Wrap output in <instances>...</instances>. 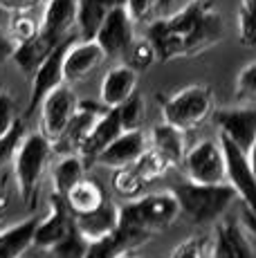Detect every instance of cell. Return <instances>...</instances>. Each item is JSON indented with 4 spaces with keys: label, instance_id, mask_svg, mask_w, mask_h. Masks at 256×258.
Returning <instances> with one entry per match:
<instances>
[{
    "label": "cell",
    "instance_id": "13",
    "mask_svg": "<svg viewBox=\"0 0 256 258\" xmlns=\"http://www.w3.org/2000/svg\"><path fill=\"white\" fill-rule=\"evenodd\" d=\"M72 41H63L61 45H56L43 58V63L36 68V72L32 74V97H29L27 115L38 112L43 99L47 97L52 90H56L61 83H66V74H63V58H66V49Z\"/></svg>",
    "mask_w": 256,
    "mask_h": 258
},
{
    "label": "cell",
    "instance_id": "33",
    "mask_svg": "<svg viewBox=\"0 0 256 258\" xmlns=\"http://www.w3.org/2000/svg\"><path fill=\"white\" fill-rule=\"evenodd\" d=\"M169 258H207V238L189 236L169 254Z\"/></svg>",
    "mask_w": 256,
    "mask_h": 258
},
{
    "label": "cell",
    "instance_id": "18",
    "mask_svg": "<svg viewBox=\"0 0 256 258\" xmlns=\"http://www.w3.org/2000/svg\"><path fill=\"white\" fill-rule=\"evenodd\" d=\"M72 27H77V0H45L41 16V36L56 47L68 41Z\"/></svg>",
    "mask_w": 256,
    "mask_h": 258
},
{
    "label": "cell",
    "instance_id": "7",
    "mask_svg": "<svg viewBox=\"0 0 256 258\" xmlns=\"http://www.w3.org/2000/svg\"><path fill=\"white\" fill-rule=\"evenodd\" d=\"M182 168L189 182L196 184H225L227 182V166L220 142L203 140L186 151Z\"/></svg>",
    "mask_w": 256,
    "mask_h": 258
},
{
    "label": "cell",
    "instance_id": "43",
    "mask_svg": "<svg viewBox=\"0 0 256 258\" xmlns=\"http://www.w3.org/2000/svg\"><path fill=\"white\" fill-rule=\"evenodd\" d=\"M186 3H191V0H186Z\"/></svg>",
    "mask_w": 256,
    "mask_h": 258
},
{
    "label": "cell",
    "instance_id": "23",
    "mask_svg": "<svg viewBox=\"0 0 256 258\" xmlns=\"http://www.w3.org/2000/svg\"><path fill=\"white\" fill-rule=\"evenodd\" d=\"M38 216H29L25 220L3 229L0 234V258H23V254L34 247Z\"/></svg>",
    "mask_w": 256,
    "mask_h": 258
},
{
    "label": "cell",
    "instance_id": "3",
    "mask_svg": "<svg viewBox=\"0 0 256 258\" xmlns=\"http://www.w3.org/2000/svg\"><path fill=\"white\" fill-rule=\"evenodd\" d=\"M180 213V202L173 191L142 193L119 207V222L144 231L146 236H155L169 229Z\"/></svg>",
    "mask_w": 256,
    "mask_h": 258
},
{
    "label": "cell",
    "instance_id": "29",
    "mask_svg": "<svg viewBox=\"0 0 256 258\" xmlns=\"http://www.w3.org/2000/svg\"><path fill=\"white\" fill-rule=\"evenodd\" d=\"M238 38L243 45L256 47V0H240Z\"/></svg>",
    "mask_w": 256,
    "mask_h": 258
},
{
    "label": "cell",
    "instance_id": "1",
    "mask_svg": "<svg viewBox=\"0 0 256 258\" xmlns=\"http://www.w3.org/2000/svg\"><path fill=\"white\" fill-rule=\"evenodd\" d=\"M146 36L157 49V61L182 56H198L214 47L223 36V21L214 5L207 0H191L169 18L149 25Z\"/></svg>",
    "mask_w": 256,
    "mask_h": 258
},
{
    "label": "cell",
    "instance_id": "4",
    "mask_svg": "<svg viewBox=\"0 0 256 258\" xmlns=\"http://www.w3.org/2000/svg\"><path fill=\"white\" fill-rule=\"evenodd\" d=\"M52 155V142L41 131L25 133V137H23L21 146L16 151V157H14V177H16L18 196L27 207L36 205L38 186L43 182V173L50 164Z\"/></svg>",
    "mask_w": 256,
    "mask_h": 258
},
{
    "label": "cell",
    "instance_id": "31",
    "mask_svg": "<svg viewBox=\"0 0 256 258\" xmlns=\"http://www.w3.org/2000/svg\"><path fill=\"white\" fill-rule=\"evenodd\" d=\"M9 34L12 38L18 43H25V41H32L41 34V21L32 16L29 12H23V14H14L12 16V25H9Z\"/></svg>",
    "mask_w": 256,
    "mask_h": 258
},
{
    "label": "cell",
    "instance_id": "34",
    "mask_svg": "<svg viewBox=\"0 0 256 258\" xmlns=\"http://www.w3.org/2000/svg\"><path fill=\"white\" fill-rule=\"evenodd\" d=\"M21 121L18 119V112H16V101L9 92L0 90V137L7 135L16 123Z\"/></svg>",
    "mask_w": 256,
    "mask_h": 258
},
{
    "label": "cell",
    "instance_id": "36",
    "mask_svg": "<svg viewBox=\"0 0 256 258\" xmlns=\"http://www.w3.org/2000/svg\"><path fill=\"white\" fill-rule=\"evenodd\" d=\"M38 3L41 0H0V7L12 14H23V12H32Z\"/></svg>",
    "mask_w": 256,
    "mask_h": 258
},
{
    "label": "cell",
    "instance_id": "25",
    "mask_svg": "<svg viewBox=\"0 0 256 258\" xmlns=\"http://www.w3.org/2000/svg\"><path fill=\"white\" fill-rule=\"evenodd\" d=\"M103 200H106V193H103L101 184L95 180H88V177H83L79 184H75L66 193V202L75 216H83V213L95 211Z\"/></svg>",
    "mask_w": 256,
    "mask_h": 258
},
{
    "label": "cell",
    "instance_id": "28",
    "mask_svg": "<svg viewBox=\"0 0 256 258\" xmlns=\"http://www.w3.org/2000/svg\"><path fill=\"white\" fill-rule=\"evenodd\" d=\"M121 58H124V63H128L133 70L142 72L157 61V49L149 36H142V38L135 36V41L131 43V47L126 49V54Z\"/></svg>",
    "mask_w": 256,
    "mask_h": 258
},
{
    "label": "cell",
    "instance_id": "12",
    "mask_svg": "<svg viewBox=\"0 0 256 258\" xmlns=\"http://www.w3.org/2000/svg\"><path fill=\"white\" fill-rule=\"evenodd\" d=\"M214 123L220 135L231 140L238 148L249 153L252 144L256 142V106L245 103L238 108H223L211 112Z\"/></svg>",
    "mask_w": 256,
    "mask_h": 258
},
{
    "label": "cell",
    "instance_id": "10",
    "mask_svg": "<svg viewBox=\"0 0 256 258\" xmlns=\"http://www.w3.org/2000/svg\"><path fill=\"white\" fill-rule=\"evenodd\" d=\"M211 258H256L254 240L236 218L225 213L214 225Z\"/></svg>",
    "mask_w": 256,
    "mask_h": 258
},
{
    "label": "cell",
    "instance_id": "22",
    "mask_svg": "<svg viewBox=\"0 0 256 258\" xmlns=\"http://www.w3.org/2000/svg\"><path fill=\"white\" fill-rule=\"evenodd\" d=\"M126 5V0H77V27L81 38H95L112 9Z\"/></svg>",
    "mask_w": 256,
    "mask_h": 258
},
{
    "label": "cell",
    "instance_id": "2",
    "mask_svg": "<svg viewBox=\"0 0 256 258\" xmlns=\"http://www.w3.org/2000/svg\"><path fill=\"white\" fill-rule=\"evenodd\" d=\"M171 191L180 202V211L189 218L194 225H216L229 207L238 200V193L229 182L225 184H196V182H182Z\"/></svg>",
    "mask_w": 256,
    "mask_h": 258
},
{
    "label": "cell",
    "instance_id": "21",
    "mask_svg": "<svg viewBox=\"0 0 256 258\" xmlns=\"http://www.w3.org/2000/svg\"><path fill=\"white\" fill-rule=\"evenodd\" d=\"M75 222L83 236L88 240H99V238L112 234L119 227V207L106 198L95 211L83 213V216H75Z\"/></svg>",
    "mask_w": 256,
    "mask_h": 258
},
{
    "label": "cell",
    "instance_id": "6",
    "mask_svg": "<svg viewBox=\"0 0 256 258\" xmlns=\"http://www.w3.org/2000/svg\"><path fill=\"white\" fill-rule=\"evenodd\" d=\"M171 171L169 162L155 153L153 148L140 155L133 164H128L124 168H117L115 175H112V191L121 198H137L146 191L155 180L164 177Z\"/></svg>",
    "mask_w": 256,
    "mask_h": 258
},
{
    "label": "cell",
    "instance_id": "40",
    "mask_svg": "<svg viewBox=\"0 0 256 258\" xmlns=\"http://www.w3.org/2000/svg\"><path fill=\"white\" fill-rule=\"evenodd\" d=\"M178 3V0H160V7H169V5Z\"/></svg>",
    "mask_w": 256,
    "mask_h": 258
},
{
    "label": "cell",
    "instance_id": "14",
    "mask_svg": "<svg viewBox=\"0 0 256 258\" xmlns=\"http://www.w3.org/2000/svg\"><path fill=\"white\" fill-rule=\"evenodd\" d=\"M95 41L106 52V58L124 56L126 49L131 47V43L135 41V21L131 18V14H128L124 5L108 14V18L103 21L99 32H97Z\"/></svg>",
    "mask_w": 256,
    "mask_h": 258
},
{
    "label": "cell",
    "instance_id": "19",
    "mask_svg": "<svg viewBox=\"0 0 256 258\" xmlns=\"http://www.w3.org/2000/svg\"><path fill=\"white\" fill-rule=\"evenodd\" d=\"M137 81H140V72L133 70L128 63L112 66L101 79L99 101L108 108L121 106L137 92Z\"/></svg>",
    "mask_w": 256,
    "mask_h": 258
},
{
    "label": "cell",
    "instance_id": "26",
    "mask_svg": "<svg viewBox=\"0 0 256 258\" xmlns=\"http://www.w3.org/2000/svg\"><path fill=\"white\" fill-rule=\"evenodd\" d=\"M52 49H54V45H50V43L38 34V36L32 38V41L18 43L16 49H14L12 58H14V63L21 68L23 74H34L36 72V68L43 63V58H45Z\"/></svg>",
    "mask_w": 256,
    "mask_h": 258
},
{
    "label": "cell",
    "instance_id": "15",
    "mask_svg": "<svg viewBox=\"0 0 256 258\" xmlns=\"http://www.w3.org/2000/svg\"><path fill=\"white\" fill-rule=\"evenodd\" d=\"M151 148V140L142 128H135V131H126L117 137L115 142H110L106 148L95 157V162L99 166H106V168H124L128 164L137 160L140 155H144L146 151Z\"/></svg>",
    "mask_w": 256,
    "mask_h": 258
},
{
    "label": "cell",
    "instance_id": "32",
    "mask_svg": "<svg viewBox=\"0 0 256 258\" xmlns=\"http://www.w3.org/2000/svg\"><path fill=\"white\" fill-rule=\"evenodd\" d=\"M23 137H25V126H23V121H18L7 135L0 137V168L7 166L9 162H14Z\"/></svg>",
    "mask_w": 256,
    "mask_h": 258
},
{
    "label": "cell",
    "instance_id": "35",
    "mask_svg": "<svg viewBox=\"0 0 256 258\" xmlns=\"http://www.w3.org/2000/svg\"><path fill=\"white\" fill-rule=\"evenodd\" d=\"M124 7L128 9L133 21L142 23L151 16V12H153L155 7H160V0H126Z\"/></svg>",
    "mask_w": 256,
    "mask_h": 258
},
{
    "label": "cell",
    "instance_id": "41",
    "mask_svg": "<svg viewBox=\"0 0 256 258\" xmlns=\"http://www.w3.org/2000/svg\"><path fill=\"white\" fill-rule=\"evenodd\" d=\"M121 258H135V256H131V254H126V256H121Z\"/></svg>",
    "mask_w": 256,
    "mask_h": 258
},
{
    "label": "cell",
    "instance_id": "17",
    "mask_svg": "<svg viewBox=\"0 0 256 258\" xmlns=\"http://www.w3.org/2000/svg\"><path fill=\"white\" fill-rule=\"evenodd\" d=\"M106 61V52L95 38H81V41H72L66 49V58H63V74H66V83H79L95 72L101 63Z\"/></svg>",
    "mask_w": 256,
    "mask_h": 258
},
{
    "label": "cell",
    "instance_id": "39",
    "mask_svg": "<svg viewBox=\"0 0 256 258\" xmlns=\"http://www.w3.org/2000/svg\"><path fill=\"white\" fill-rule=\"evenodd\" d=\"M249 162H252V166H254V173H256V142L252 144V148H249Z\"/></svg>",
    "mask_w": 256,
    "mask_h": 258
},
{
    "label": "cell",
    "instance_id": "37",
    "mask_svg": "<svg viewBox=\"0 0 256 258\" xmlns=\"http://www.w3.org/2000/svg\"><path fill=\"white\" fill-rule=\"evenodd\" d=\"M14 49H16V41L12 38V34H7V32L0 29V63H5L7 58H12Z\"/></svg>",
    "mask_w": 256,
    "mask_h": 258
},
{
    "label": "cell",
    "instance_id": "9",
    "mask_svg": "<svg viewBox=\"0 0 256 258\" xmlns=\"http://www.w3.org/2000/svg\"><path fill=\"white\" fill-rule=\"evenodd\" d=\"M218 142L225 153L227 182L238 193V200H243V205L252 213H256V173H254L252 162H249V155L243 148L236 146L231 140H227L225 135H220Z\"/></svg>",
    "mask_w": 256,
    "mask_h": 258
},
{
    "label": "cell",
    "instance_id": "11",
    "mask_svg": "<svg viewBox=\"0 0 256 258\" xmlns=\"http://www.w3.org/2000/svg\"><path fill=\"white\" fill-rule=\"evenodd\" d=\"M106 110H108V106H103L101 101H92V99L79 101V108H77L75 117L70 119V123H68L66 133L52 144L54 153L66 155V153H79L81 151V146L86 144L88 137H90L92 128L97 126L99 117Z\"/></svg>",
    "mask_w": 256,
    "mask_h": 258
},
{
    "label": "cell",
    "instance_id": "42",
    "mask_svg": "<svg viewBox=\"0 0 256 258\" xmlns=\"http://www.w3.org/2000/svg\"><path fill=\"white\" fill-rule=\"evenodd\" d=\"M0 234H3V225H0Z\"/></svg>",
    "mask_w": 256,
    "mask_h": 258
},
{
    "label": "cell",
    "instance_id": "24",
    "mask_svg": "<svg viewBox=\"0 0 256 258\" xmlns=\"http://www.w3.org/2000/svg\"><path fill=\"white\" fill-rule=\"evenodd\" d=\"M86 168H88V160L81 153H66V155H61L56 160V164L52 166L54 193L66 198V193L86 177Z\"/></svg>",
    "mask_w": 256,
    "mask_h": 258
},
{
    "label": "cell",
    "instance_id": "8",
    "mask_svg": "<svg viewBox=\"0 0 256 258\" xmlns=\"http://www.w3.org/2000/svg\"><path fill=\"white\" fill-rule=\"evenodd\" d=\"M79 108V99L70 83H61L56 90H52L43 99L41 108H38V117H41V126L38 131L47 137L52 144L66 133L70 119L75 117Z\"/></svg>",
    "mask_w": 256,
    "mask_h": 258
},
{
    "label": "cell",
    "instance_id": "27",
    "mask_svg": "<svg viewBox=\"0 0 256 258\" xmlns=\"http://www.w3.org/2000/svg\"><path fill=\"white\" fill-rule=\"evenodd\" d=\"M88 249H90V240L79 231L77 222L72 225V229L68 231L61 240L50 249V254L54 258H86Z\"/></svg>",
    "mask_w": 256,
    "mask_h": 258
},
{
    "label": "cell",
    "instance_id": "38",
    "mask_svg": "<svg viewBox=\"0 0 256 258\" xmlns=\"http://www.w3.org/2000/svg\"><path fill=\"white\" fill-rule=\"evenodd\" d=\"M7 202H9V196H7V191H5V182L0 180V216L7 209Z\"/></svg>",
    "mask_w": 256,
    "mask_h": 258
},
{
    "label": "cell",
    "instance_id": "44",
    "mask_svg": "<svg viewBox=\"0 0 256 258\" xmlns=\"http://www.w3.org/2000/svg\"><path fill=\"white\" fill-rule=\"evenodd\" d=\"M254 245H256V242H254Z\"/></svg>",
    "mask_w": 256,
    "mask_h": 258
},
{
    "label": "cell",
    "instance_id": "30",
    "mask_svg": "<svg viewBox=\"0 0 256 258\" xmlns=\"http://www.w3.org/2000/svg\"><path fill=\"white\" fill-rule=\"evenodd\" d=\"M234 97L240 103H256V61H249L247 66L240 68L236 77Z\"/></svg>",
    "mask_w": 256,
    "mask_h": 258
},
{
    "label": "cell",
    "instance_id": "5",
    "mask_svg": "<svg viewBox=\"0 0 256 258\" xmlns=\"http://www.w3.org/2000/svg\"><path fill=\"white\" fill-rule=\"evenodd\" d=\"M211 112H214V90L203 83L182 88L162 101L164 121L182 128L184 133L203 126Z\"/></svg>",
    "mask_w": 256,
    "mask_h": 258
},
{
    "label": "cell",
    "instance_id": "16",
    "mask_svg": "<svg viewBox=\"0 0 256 258\" xmlns=\"http://www.w3.org/2000/svg\"><path fill=\"white\" fill-rule=\"evenodd\" d=\"M72 225H75V213L70 211L66 198L52 193L50 211H47L45 218H38L36 234H34V247L50 251L52 247L72 229Z\"/></svg>",
    "mask_w": 256,
    "mask_h": 258
},
{
    "label": "cell",
    "instance_id": "20",
    "mask_svg": "<svg viewBox=\"0 0 256 258\" xmlns=\"http://www.w3.org/2000/svg\"><path fill=\"white\" fill-rule=\"evenodd\" d=\"M149 140H151V148H153L155 153H160V155L169 162L171 168L182 166V160H184L186 151H189L182 128L162 121L149 133Z\"/></svg>",
    "mask_w": 256,
    "mask_h": 258
}]
</instances>
